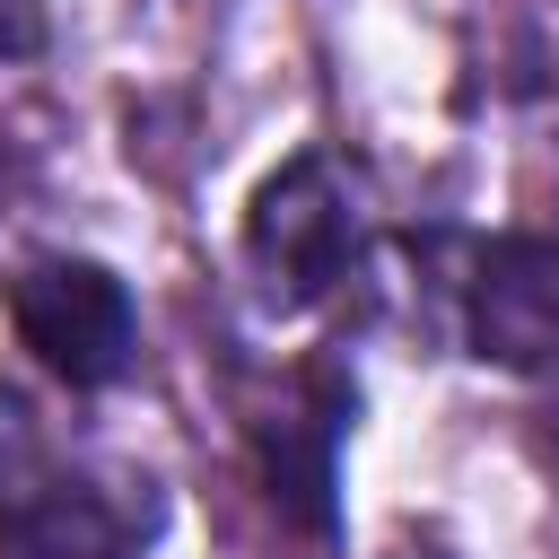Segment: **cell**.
Listing matches in <instances>:
<instances>
[{
    "instance_id": "obj_3",
    "label": "cell",
    "mask_w": 559,
    "mask_h": 559,
    "mask_svg": "<svg viewBox=\"0 0 559 559\" xmlns=\"http://www.w3.org/2000/svg\"><path fill=\"white\" fill-rule=\"evenodd\" d=\"M411 253H419L463 358H480L498 376L559 367V236H542V227H489V236L428 227V236H411Z\"/></svg>"
},
{
    "instance_id": "obj_5",
    "label": "cell",
    "mask_w": 559,
    "mask_h": 559,
    "mask_svg": "<svg viewBox=\"0 0 559 559\" xmlns=\"http://www.w3.org/2000/svg\"><path fill=\"white\" fill-rule=\"evenodd\" d=\"M358 428V376L349 358H306L271 411H253V472H262V498L297 524V533H332L341 507H332V480H341V445Z\"/></svg>"
},
{
    "instance_id": "obj_1",
    "label": "cell",
    "mask_w": 559,
    "mask_h": 559,
    "mask_svg": "<svg viewBox=\"0 0 559 559\" xmlns=\"http://www.w3.org/2000/svg\"><path fill=\"white\" fill-rule=\"evenodd\" d=\"M157 515V480L52 445L44 419L0 393V559H148Z\"/></svg>"
},
{
    "instance_id": "obj_6",
    "label": "cell",
    "mask_w": 559,
    "mask_h": 559,
    "mask_svg": "<svg viewBox=\"0 0 559 559\" xmlns=\"http://www.w3.org/2000/svg\"><path fill=\"white\" fill-rule=\"evenodd\" d=\"M52 44V0H0V61H35Z\"/></svg>"
},
{
    "instance_id": "obj_4",
    "label": "cell",
    "mask_w": 559,
    "mask_h": 559,
    "mask_svg": "<svg viewBox=\"0 0 559 559\" xmlns=\"http://www.w3.org/2000/svg\"><path fill=\"white\" fill-rule=\"evenodd\" d=\"M9 323L35 367L70 393H114L140 367V306L114 262L96 253H35L9 280Z\"/></svg>"
},
{
    "instance_id": "obj_7",
    "label": "cell",
    "mask_w": 559,
    "mask_h": 559,
    "mask_svg": "<svg viewBox=\"0 0 559 559\" xmlns=\"http://www.w3.org/2000/svg\"><path fill=\"white\" fill-rule=\"evenodd\" d=\"M17 183H26V148H17V140H9V131H0V201H9V192H17Z\"/></svg>"
},
{
    "instance_id": "obj_2",
    "label": "cell",
    "mask_w": 559,
    "mask_h": 559,
    "mask_svg": "<svg viewBox=\"0 0 559 559\" xmlns=\"http://www.w3.org/2000/svg\"><path fill=\"white\" fill-rule=\"evenodd\" d=\"M236 262L262 314H323L332 297H349L367 280V210H358V175L332 148H297L280 157L236 227Z\"/></svg>"
}]
</instances>
